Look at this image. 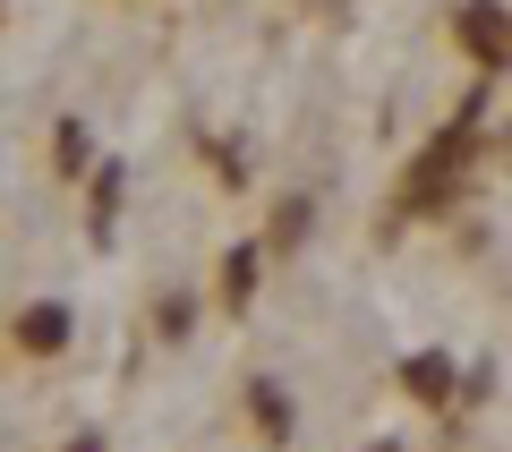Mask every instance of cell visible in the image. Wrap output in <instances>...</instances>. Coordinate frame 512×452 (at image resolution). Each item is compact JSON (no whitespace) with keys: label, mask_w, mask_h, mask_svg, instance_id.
Returning a JSON list of instances; mask_svg holds the SVG:
<instances>
[{"label":"cell","mask_w":512,"mask_h":452,"mask_svg":"<svg viewBox=\"0 0 512 452\" xmlns=\"http://www.w3.org/2000/svg\"><path fill=\"white\" fill-rule=\"evenodd\" d=\"M248 290H256V248H231V256H222V299L248 308Z\"/></svg>","instance_id":"obj_5"},{"label":"cell","mask_w":512,"mask_h":452,"mask_svg":"<svg viewBox=\"0 0 512 452\" xmlns=\"http://www.w3.org/2000/svg\"><path fill=\"white\" fill-rule=\"evenodd\" d=\"M18 350H35V359H52V350H69V308H26L18 316Z\"/></svg>","instance_id":"obj_1"},{"label":"cell","mask_w":512,"mask_h":452,"mask_svg":"<svg viewBox=\"0 0 512 452\" xmlns=\"http://www.w3.org/2000/svg\"><path fill=\"white\" fill-rule=\"evenodd\" d=\"M402 384H410V401H444L453 393V359H444V350H419V359L402 367Z\"/></svg>","instance_id":"obj_3"},{"label":"cell","mask_w":512,"mask_h":452,"mask_svg":"<svg viewBox=\"0 0 512 452\" xmlns=\"http://www.w3.org/2000/svg\"><path fill=\"white\" fill-rule=\"evenodd\" d=\"M60 171H86V128H60Z\"/></svg>","instance_id":"obj_7"},{"label":"cell","mask_w":512,"mask_h":452,"mask_svg":"<svg viewBox=\"0 0 512 452\" xmlns=\"http://www.w3.org/2000/svg\"><path fill=\"white\" fill-rule=\"evenodd\" d=\"M308 231H316V205H308V197H282V214H274V239H265V248H282V256H291Z\"/></svg>","instance_id":"obj_4"},{"label":"cell","mask_w":512,"mask_h":452,"mask_svg":"<svg viewBox=\"0 0 512 452\" xmlns=\"http://www.w3.org/2000/svg\"><path fill=\"white\" fill-rule=\"evenodd\" d=\"M248 410H256V427H265V444H291L299 418H291V393H282L274 376H256V384H248Z\"/></svg>","instance_id":"obj_2"},{"label":"cell","mask_w":512,"mask_h":452,"mask_svg":"<svg viewBox=\"0 0 512 452\" xmlns=\"http://www.w3.org/2000/svg\"><path fill=\"white\" fill-rule=\"evenodd\" d=\"M111 214H120V171H94V231H111Z\"/></svg>","instance_id":"obj_6"}]
</instances>
